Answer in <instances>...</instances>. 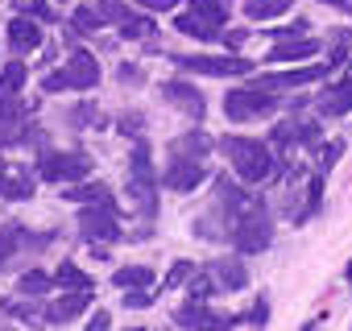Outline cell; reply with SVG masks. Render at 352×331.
<instances>
[{
	"mask_svg": "<svg viewBox=\"0 0 352 331\" xmlns=\"http://www.w3.org/2000/svg\"><path fill=\"white\" fill-rule=\"evenodd\" d=\"M216 149L232 161V170L241 183L257 187V183H270L278 174V157L265 141H253V137H220Z\"/></svg>",
	"mask_w": 352,
	"mask_h": 331,
	"instance_id": "cell-1",
	"label": "cell"
},
{
	"mask_svg": "<svg viewBox=\"0 0 352 331\" xmlns=\"http://www.w3.org/2000/svg\"><path fill=\"white\" fill-rule=\"evenodd\" d=\"M228 17H232V0H191V9L174 17V25L191 38H199V42H208L220 34V25Z\"/></svg>",
	"mask_w": 352,
	"mask_h": 331,
	"instance_id": "cell-2",
	"label": "cell"
},
{
	"mask_svg": "<svg viewBox=\"0 0 352 331\" xmlns=\"http://www.w3.org/2000/svg\"><path fill=\"white\" fill-rule=\"evenodd\" d=\"M274 112H278V95L265 91V87H257V83L236 87V91L224 95V116L236 120V124H245V120H265V116H274Z\"/></svg>",
	"mask_w": 352,
	"mask_h": 331,
	"instance_id": "cell-3",
	"label": "cell"
},
{
	"mask_svg": "<svg viewBox=\"0 0 352 331\" xmlns=\"http://www.w3.org/2000/svg\"><path fill=\"white\" fill-rule=\"evenodd\" d=\"M270 212H265V203H253L236 224H232V232H228V240L241 249V253H265L270 249Z\"/></svg>",
	"mask_w": 352,
	"mask_h": 331,
	"instance_id": "cell-4",
	"label": "cell"
},
{
	"mask_svg": "<svg viewBox=\"0 0 352 331\" xmlns=\"http://www.w3.org/2000/svg\"><path fill=\"white\" fill-rule=\"evenodd\" d=\"M38 174L46 183H83L91 174V157L79 153V149H71V153H42Z\"/></svg>",
	"mask_w": 352,
	"mask_h": 331,
	"instance_id": "cell-5",
	"label": "cell"
},
{
	"mask_svg": "<svg viewBox=\"0 0 352 331\" xmlns=\"http://www.w3.org/2000/svg\"><path fill=\"white\" fill-rule=\"evenodd\" d=\"M79 232L87 244H112L120 240V220H116V207L108 203H87L79 212Z\"/></svg>",
	"mask_w": 352,
	"mask_h": 331,
	"instance_id": "cell-6",
	"label": "cell"
},
{
	"mask_svg": "<svg viewBox=\"0 0 352 331\" xmlns=\"http://www.w3.org/2000/svg\"><path fill=\"white\" fill-rule=\"evenodd\" d=\"M170 62H174V67H183V71L216 75V79H224V75H245V71H253V62H249V58H236V54H228V58H216V54H170Z\"/></svg>",
	"mask_w": 352,
	"mask_h": 331,
	"instance_id": "cell-7",
	"label": "cell"
},
{
	"mask_svg": "<svg viewBox=\"0 0 352 331\" xmlns=\"http://www.w3.org/2000/svg\"><path fill=\"white\" fill-rule=\"evenodd\" d=\"M204 179H208V170H204V157H170L166 174H162V183H166L170 191H179V195L195 191Z\"/></svg>",
	"mask_w": 352,
	"mask_h": 331,
	"instance_id": "cell-8",
	"label": "cell"
},
{
	"mask_svg": "<svg viewBox=\"0 0 352 331\" xmlns=\"http://www.w3.org/2000/svg\"><path fill=\"white\" fill-rule=\"evenodd\" d=\"M87 302H91V290H67L63 298L46 302L42 319H46V323H75V319L87 310Z\"/></svg>",
	"mask_w": 352,
	"mask_h": 331,
	"instance_id": "cell-9",
	"label": "cell"
},
{
	"mask_svg": "<svg viewBox=\"0 0 352 331\" xmlns=\"http://www.w3.org/2000/svg\"><path fill=\"white\" fill-rule=\"evenodd\" d=\"M319 112H323V116H348V112H352V62H348L344 79L327 83V91H323V100H319Z\"/></svg>",
	"mask_w": 352,
	"mask_h": 331,
	"instance_id": "cell-10",
	"label": "cell"
},
{
	"mask_svg": "<svg viewBox=\"0 0 352 331\" xmlns=\"http://www.w3.org/2000/svg\"><path fill=\"white\" fill-rule=\"evenodd\" d=\"M38 46H42V25H38L30 13L13 17V21H9V50H13V54H30V50H38Z\"/></svg>",
	"mask_w": 352,
	"mask_h": 331,
	"instance_id": "cell-11",
	"label": "cell"
},
{
	"mask_svg": "<svg viewBox=\"0 0 352 331\" xmlns=\"http://www.w3.org/2000/svg\"><path fill=\"white\" fill-rule=\"evenodd\" d=\"M67 75H71V87L91 91V87L100 83V62H96V54H91V50H71V58H67Z\"/></svg>",
	"mask_w": 352,
	"mask_h": 331,
	"instance_id": "cell-12",
	"label": "cell"
},
{
	"mask_svg": "<svg viewBox=\"0 0 352 331\" xmlns=\"http://www.w3.org/2000/svg\"><path fill=\"white\" fill-rule=\"evenodd\" d=\"M315 141H319V124H315V120L290 116V120H282V124L274 128V145H278V149H286V145H315Z\"/></svg>",
	"mask_w": 352,
	"mask_h": 331,
	"instance_id": "cell-13",
	"label": "cell"
},
{
	"mask_svg": "<svg viewBox=\"0 0 352 331\" xmlns=\"http://www.w3.org/2000/svg\"><path fill=\"white\" fill-rule=\"evenodd\" d=\"M162 95H166L174 108H183L187 116H199V120H204V112H208V104H204V91H199V87H191V83H183V79L166 83V87H162Z\"/></svg>",
	"mask_w": 352,
	"mask_h": 331,
	"instance_id": "cell-14",
	"label": "cell"
},
{
	"mask_svg": "<svg viewBox=\"0 0 352 331\" xmlns=\"http://www.w3.org/2000/svg\"><path fill=\"white\" fill-rule=\"evenodd\" d=\"M331 67H302V71H278V75H261L257 79V87H265V91H286V87H302V83H315V79H323Z\"/></svg>",
	"mask_w": 352,
	"mask_h": 331,
	"instance_id": "cell-15",
	"label": "cell"
},
{
	"mask_svg": "<svg viewBox=\"0 0 352 331\" xmlns=\"http://www.w3.org/2000/svg\"><path fill=\"white\" fill-rule=\"evenodd\" d=\"M174 323H179V327H232L236 319H232V315L212 310L208 302H191V306H183L179 315H174Z\"/></svg>",
	"mask_w": 352,
	"mask_h": 331,
	"instance_id": "cell-16",
	"label": "cell"
},
{
	"mask_svg": "<svg viewBox=\"0 0 352 331\" xmlns=\"http://www.w3.org/2000/svg\"><path fill=\"white\" fill-rule=\"evenodd\" d=\"M208 277L216 282L220 294H228V290H241V286L249 282V269H245L241 261H232V257H220V261L208 265Z\"/></svg>",
	"mask_w": 352,
	"mask_h": 331,
	"instance_id": "cell-17",
	"label": "cell"
},
{
	"mask_svg": "<svg viewBox=\"0 0 352 331\" xmlns=\"http://www.w3.org/2000/svg\"><path fill=\"white\" fill-rule=\"evenodd\" d=\"M46 240H50V236L34 240V236H30V232H25L21 224H9L5 232H0V265H9V261H13L17 253H25V249H42Z\"/></svg>",
	"mask_w": 352,
	"mask_h": 331,
	"instance_id": "cell-18",
	"label": "cell"
},
{
	"mask_svg": "<svg viewBox=\"0 0 352 331\" xmlns=\"http://www.w3.org/2000/svg\"><path fill=\"white\" fill-rule=\"evenodd\" d=\"M323 46L315 38H282L274 50H270V62H302V58H315Z\"/></svg>",
	"mask_w": 352,
	"mask_h": 331,
	"instance_id": "cell-19",
	"label": "cell"
},
{
	"mask_svg": "<svg viewBox=\"0 0 352 331\" xmlns=\"http://www.w3.org/2000/svg\"><path fill=\"white\" fill-rule=\"evenodd\" d=\"M0 195L5 199H30L34 195V179L25 166H0Z\"/></svg>",
	"mask_w": 352,
	"mask_h": 331,
	"instance_id": "cell-20",
	"label": "cell"
},
{
	"mask_svg": "<svg viewBox=\"0 0 352 331\" xmlns=\"http://www.w3.org/2000/svg\"><path fill=\"white\" fill-rule=\"evenodd\" d=\"M129 199L141 216H153L157 212V179H137L129 174Z\"/></svg>",
	"mask_w": 352,
	"mask_h": 331,
	"instance_id": "cell-21",
	"label": "cell"
},
{
	"mask_svg": "<svg viewBox=\"0 0 352 331\" xmlns=\"http://www.w3.org/2000/svg\"><path fill=\"white\" fill-rule=\"evenodd\" d=\"M290 5H294V0H245L241 13H245L249 21H278Z\"/></svg>",
	"mask_w": 352,
	"mask_h": 331,
	"instance_id": "cell-22",
	"label": "cell"
},
{
	"mask_svg": "<svg viewBox=\"0 0 352 331\" xmlns=\"http://www.w3.org/2000/svg\"><path fill=\"white\" fill-rule=\"evenodd\" d=\"M212 149V141H208V133H199V128H191V133H183L179 141L170 145V157H204Z\"/></svg>",
	"mask_w": 352,
	"mask_h": 331,
	"instance_id": "cell-23",
	"label": "cell"
},
{
	"mask_svg": "<svg viewBox=\"0 0 352 331\" xmlns=\"http://www.w3.org/2000/svg\"><path fill=\"white\" fill-rule=\"evenodd\" d=\"M67 199H71V203H108V207H116V203H112V191H108L104 183H83V187H71V191H67Z\"/></svg>",
	"mask_w": 352,
	"mask_h": 331,
	"instance_id": "cell-24",
	"label": "cell"
},
{
	"mask_svg": "<svg viewBox=\"0 0 352 331\" xmlns=\"http://www.w3.org/2000/svg\"><path fill=\"white\" fill-rule=\"evenodd\" d=\"M112 282H116L120 290H137V286H149V282H153V269H149V265H124V269L112 273Z\"/></svg>",
	"mask_w": 352,
	"mask_h": 331,
	"instance_id": "cell-25",
	"label": "cell"
},
{
	"mask_svg": "<svg viewBox=\"0 0 352 331\" xmlns=\"http://www.w3.org/2000/svg\"><path fill=\"white\" fill-rule=\"evenodd\" d=\"M54 286H63V290H91V277H87L79 265L63 261V265L54 269Z\"/></svg>",
	"mask_w": 352,
	"mask_h": 331,
	"instance_id": "cell-26",
	"label": "cell"
},
{
	"mask_svg": "<svg viewBox=\"0 0 352 331\" xmlns=\"http://www.w3.org/2000/svg\"><path fill=\"white\" fill-rule=\"evenodd\" d=\"M96 13L104 17V25L112 21V25H124L129 17H133V9L124 5V0H96Z\"/></svg>",
	"mask_w": 352,
	"mask_h": 331,
	"instance_id": "cell-27",
	"label": "cell"
},
{
	"mask_svg": "<svg viewBox=\"0 0 352 331\" xmlns=\"http://www.w3.org/2000/svg\"><path fill=\"white\" fill-rule=\"evenodd\" d=\"M21 87H25V67L21 62L0 67V95H17Z\"/></svg>",
	"mask_w": 352,
	"mask_h": 331,
	"instance_id": "cell-28",
	"label": "cell"
},
{
	"mask_svg": "<svg viewBox=\"0 0 352 331\" xmlns=\"http://www.w3.org/2000/svg\"><path fill=\"white\" fill-rule=\"evenodd\" d=\"M50 286H54V277H50V273H42V269H30V273H21V277H17V290H21V294H46Z\"/></svg>",
	"mask_w": 352,
	"mask_h": 331,
	"instance_id": "cell-29",
	"label": "cell"
},
{
	"mask_svg": "<svg viewBox=\"0 0 352 331\" xmlns=\"http://www.w3.org/2000/svg\"><path fill=\"white\" fill-rule=\"evenodd\" d=\"M100 25H104V17L96 13V5L91 9H75V17H71V30L75 34H96Z\"/></svg>",
	"mask_w": 352,
	"mask_h": 331,
	"instance_id": "cell-30",
	"label": "cell"
},
{
	"mask_svg": "<svg viewBox=\"0 0 352 331\" xmlns=\"http://www.w3.org/2000/svg\"><path fill=\"white\" fill-rule=\"evenodd\" d=\"M120 38H129V42L153 38V21H149V17H129V21L120 25Z\"/></svg>",
	"mask_w": 352,
	"mask_h": 331,
	"instance_id": "cell-31",
	"label": "cell"
},
{
	"mask_svg": "<svg viewBox=\"0 0 352 331\" xmlns=\"http://www.w3.org/2000/svg\"><path fill=\"white\" fill-rule=\"evenodd\" d=\"M13 9H17V13H30V17H38V21H54V9L46 5V0H13Z\"/></svg>",
	"mask_w": 352,
	"mask_h": 331,
	"instance_id": "cell-32",
	"label": "cell"
},
{
	"mask_svg": "<svg viewBox=\"0 0 352 331\" xmlns=\"http://www.w3.org/2000/svg\"><path fill=\"white\" fill-rule=\"evenodd\" d=\"M220 290H216V282L208 277V269H199V277L191 282V302H208V298H216Z\"/></svg>",
	"mask_w": 352,
	"mask_h": 331,
	"instance_id": "cell-33",
	"label": "cell"
},
{
	"mask_svg": "<svg viewBox=\"0 0 352 331\" xmlns=\"http://www.w3.org/2000/svg\"><path fill=\"white\" fill-rule=\"evenodd\" d=\"M319 207H323V170L311 174V183H307V216H315Z\"/></svg>",
	"mask_w": 352,
	"mask_h": 331,
	"instance_id": "cell-34",
	"label": "cell"
},
{
	"mask_svg": "<svg viewBox=\"0 0 352 331\" xmlns=\"http://www.w3.org/2000/svg\"><path fill=\"white\" fill-rule=\"evenodd\" d=\"M191 273H195V265H191V261H174V269H170V277L162 282V290H174V286L191 282Z\"/></svg>",
	"mask_w": 352,
	"mask_h": 331,
	"instance_id": "cell-35",
	"label": "cell"
},
{
	"mask_svg": "<svg viewBox=\"0 0 352 331\" xmlns=\"http://www.w3.org/2000/svg\"><path fill=\"white\" fill-rule=\"evenodd\" d=\"M340 153H344V141H327V145H319V170H331V166L340 161Z\"/></svg>",
	"mask_w": 352,
	"mask_h": 331,
	"instance_id": "cell-36",
	"label": "cell"
},
{
	"mask_svg": "<svg viewBox=\"0 0 352 331\" xmlns=\"http://www.w3.org/2000/svg\"><path fill=\"white\" fill-rule=\"evenodd\" d=\"M348 42H352V34L340 30V34H336V50H331V71H336L340 62H348Z\"/></svg>",
	"mask_w": 352,
	"mask_h": 331,
	"instance_id": "cell-37",
	"label": "cell"
},
{
	"mask_svg": "<svg viewBox=\"0 0 352 331\" xmlns=\"http://www.w3.org/2000/svg\"><path fill=\"white\" fill-rule=\"evenodd\" d=\"M71 124H104V116H100L91 104H79V108L71 112Z\"/></svg>",
	"mask_w": 352,
	"mask_h": 331,
	"instance_id": "cell-38",
	"label": "cell"
},
{
	"mask_svg": "<svg viewBox=\"0 0 352 331\" xmlns=\"http://www.w3.org/2000/svg\"><path fill=\"white\" fill-rule=\"evenodd\" d=\"M124 306L129 310H145V306H153V294H145V286H137V290L124 294Z\"/></svg>",
	"mask_w": 352,
	"mask_h": 331,
	"instance_id": "cell-39",
	"label": "cell"
},
{
	"mask_svg": "<svg viewBox=\"0 0 352 331\" xmlns=\"http://www.w3.org/2000/svg\"><path fill=\"white\" fill-rule=\"evenodd\" d=\"M67 87H71V75H67V67L42 79V91H67Z\"/></svg>",
	"mask_w": 352,
	"mask_h": 331,
	"instance_id": "cell-40",
	"label": "cell"
},
{
	"mask_svg": "<svg viewBox=\"0 0 352 331\" xmlns=\"http://www.w3.org/2000/svg\"><path fill=\"white\" fill-rule=\"evenodd\" d=\"M133 5H141V9H149V13H170L174 5H183V0H133Z\"/></svg>",
	"mask_w": 352,
	"mask_h": 331,
	"instance_id": "cell-41",
	"label": "cell"
},
{
	"mask_svg": "<svg viewBox=\"0 0 352 331\" xmlns=\"http://www.w3.org/2000/svg\"><path fill=\"white\" fill-rule=\"evenodd\" d=\"M265 319H270V302L265 298H257V306L249 315H241V323H265Z\"/></svg>",
	"mask_w": 352,
	"mask_h": 331,
	"instance_id": "cell-42",
	"label": "cell"
},
{
	"mask_svg": "<svg viewBox=\"0 0 352 331\" xmlns=\"http://www.w3.org/2000/svg\"><path fill=\"white\" fill-rule=\"evenodd\" d=\"M145 75H141V67H133V62H124L120 67V83H141Z\"/></svg>",
	"mask_w": 352,
	"mask_h": 331,
	"instance_id": "cell-43",
	"label": "cell"
},
{
	"mask_svg": "<svg viewBox=\"0 0 352 331\" xmlns=\"http://www.w3.org/2000/svg\"><path fill=\"white\" fill-rule=\"evenodd\" d=\"M245 38H249L245 30H232V34H224V46H228V50H236V46H245Z\"/></svg>",
	"mask_w": 352,
	"mask_h": 331,
	"instance_id": "cell-44",
	"label": "cell"
},
{
	"mask_svg": "<svg viewBox=\"0 0 352 331\" xmlns=\"http://www.w3.org/2000/svg\"><path fill=\"white\" fill-rule=\"evenodd\" d=\"M108 323H112V319H108V310H96V315H91V323H87V327H91V331H104V327H108Z\"/></svg>",
	"mask_w": 352,
	"mask_h": 331,
	"instance_id": "cell-45",
	"label": "cell"
},
{
	"mask_svg": "<svg viewBox=\"0 0 352 331\" xmlns=\"http://www.w3.org/2000/svg\"><path fill=\"white\" fill-rule=\"evenodd\" d=\"M120 128H124V133H137V128H141V116H124Z\"/></svg>",
	"mask_w": 352,
	"mask_h": 331,
	"instance_id": "cell-46",
	"label": "cell"
},
{
	"mask_svg": "<svg viewBox=\"0 0 352 331\" xmlns=\"http://www.w3.org/2000/svg\"><path fill=\"white\" fill-rule=\"evenodd\" d=\"M323 5H336V9H344V5H348V0H323Z\"/></svg>",
	"mask_w": 352,
	"mask_h": 331,
	"instance_id": "cell-47",
	"label": "cell"
},
{
	"mask_svg": "<svg viewBox=\"0 0 352 331\" xmlns=\"http://www.w3.org/2000/svg\"><path fill=\"white\" fill-rule=\"evenodd\" d=\"M344 277H348V282H352V261H348V269H344Z\"/></svg>",
	"mask_w": 352,
	"mask_h": 331,
	"instance_id": "cell-48",
	"label": "cell"
}]
</instances>
